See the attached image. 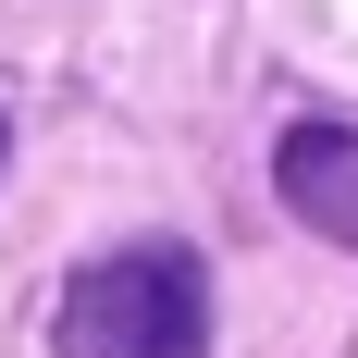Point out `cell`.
<instances>
[{"label":"cell","instance_id":"3","mask_svg":"<svg viewBox=\"0 0 358 358\" xmlns=\"http://www.w3.org/2000/svg\"><path fill=\"white\" fill-rule=\"evenodd\" d=\"M0 148H13V124H0Z\"/></svg>","mask_w":358,"mask_h":358},{"label":"cell","instance_id":"1","mask_svg":"<svg viewBox=\"0 0 358 358\" xmlns=\"http://www.w3.org/2000/svg\"><path fill=\"white\" fill-rule=\"evenodd\" d=\"M62 358H210V272L198 248L148 235V248H111L62 285Z\"/></svg>","mask_w":358,"mask_h":358},{"label":"cell","instance_id":"2","mask_svg":"<svg viewBox=\"0 0 358 358\" xmlns=\"http://www.w3.org/2000/svg\"><path fill=\"white\" fill-rule=\"evenodd\" d=\"M272 198H285L309 235L358 248V124H285V148H272Z\"/></svg>","mask_w":358,"mask_h":358}]
</instances>
